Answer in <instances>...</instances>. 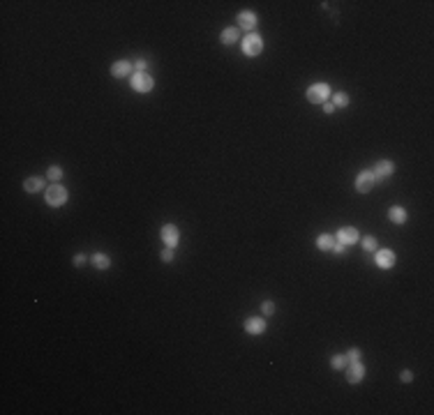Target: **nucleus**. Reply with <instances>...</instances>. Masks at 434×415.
<instances>
[{"label": "nucleus", "instance_id": "5701e85b", "mask_svg": "<svg viewBox=\"0 0 434 415\" xmlns=\"http://www.w3.org/2000/svg\"><path fill=\"white\" fill-rule=\"evenodd\" d=\"M376 245H379V242H376L374 235H365L363 238V249L365 251H376Z\"/></svg>", "mask_w": 434, "mask_h": 415}, {"label": "nucleus", "instance_id": "9b49d317", "mask_svg": "<svg viewBox=\"0 0 434 415\" xmlns=\"http://www.w3.org/2000/svg\"><path fill=\"white\" fill-rule=\"evenodd\" d=\"M344 372H347V383H351V385H356V383H360L365 378V365L363 362H349L347 367H344Z\"/></svg>", "mask_w": 434, "mask_h": 415}, {"label": "nucleus", "instance_id": "f257e3e1", "mask_svg": "<svg viewBox=\"0 0 434 415\" xmlns=\"http://www.w3.org/2000/svg\"><path fill=\"white\" fill-rule=\"evenodd\" d=\"M67 198H70V194H67V189L60 185V182H51V185L44 189V201H46V205H51V208L65 205Z\"/></svg>", "mask_w": 434, "mask_h": 415}, {"label": "nucleus", "instance_id": "412c9836", "mask_svg": "<svg viewBox=\"0 0 434 415\" xmlns=\"http://www.w3.org/2000/svg\"><path fill=\"white\" fill-rule=\"evenodd\" d=\"M46 175H49V180H51V182H60L65 173H63V169H60L58 164H51L49 169H46Z\"/></svg>", "mask_w": 434, "mask_h": 415}, {"label": "nucleus", "instance_id": "7ed1b4c3", "mask_svg": "<svg viewBox=\"0 0 434 415\" xmlns=\"http://www.w3.org/2000/svg\"><path fill=\"white\" fill-rule=\"evenodd\" d=\"M240 49H243L245 55L256 58V55L263 51V37H261L259 33H247V35H245V39L240 42Z\"/></svg>", "mask_w": 434, "mask_h": 415}, {"label": "nucleus", "instance_id": "4468645a", "mask_svg": "<svg viewBox=\"0 0 434 415\" xmlns=\"http://www.w3.org/2000/svg\"><path fill=\"white\" fill-rule=\"evenodd\" d=\"M46 189V182H44L42 175H30V178H26V182H23V191L26 194H37V191Z\"/></svg>", "mask_w": 434, "mask_h": 415}, {"label": "nucleus", "instance_id": "9d476101", "mask_svg": "<svg viewBox=\"0 0 434 415\" xmlns=\"http://www.w3.org/2000/svg\"><path fill=\"white\" fill-rule=\"evenodd\" d=\"M374 263H376V268H381V270H391L393 265L397 263L395 251H393V249H376Z\"/></svg>", "mask_w": 434, "mask_h": 415}, {"label": "nucleus", "instance_id": "393cba45", "mask_svg": "<svg viewBox=\"0 0 434 415\" xmlns=\"http://www.w3.org/2000/svg\"><path fill=\"white\" fill-rule=\"evenodd\" d=\"M174 256H176V254H174V249H171V247H167V249L159 251V258H162L164 263H171V261H174Z\"/></svg>", "mask_w": 434, "mask_h": 415}, {"label": "nucleus", "instance_id": "c756f323", "mask_svg": "<svg viewBox=\"0 0 434 415\" xmlns=\"http://www.w3.org/2000/svg\"><path fill=\"white\" fill-rule=\"evenodd\" d=\"M323 111H326V115L335 113V104H333V102H323Z\"/></svg>", "mask_w": 434, "mask_h": 415}, {"label": "nucleus", "instance_id": "f03ea898", "mask_svg": "<svg viewBox=\"0 0 434 415\" xmlns=\"http://www.w3.org/2000/svg\"><path fill=\"white\" fill-rule=\"evenodd\" d=\"M305 97L307 102L312 104H323V102H331L333 97V88L328 83H312V86L305 90Z\"/></svg>", "mask_w": 434, "mask_h": 415}, {"label": "nucleus", "instance_id": "a878e982", "mask_svg": "<svg viewBox=\"0 0 434 415\" xmlns=\"http://www.w3.org/2000/svg\"><path fill=\"white\" fill-rule=\"evenodd\" d=\"M88 261H90V258H88V256H86V254H76V256H74V258H72V263H74L76 268H81V265H86V263H88Z\"/></svg>", "mask_w": 434, "mask_h": 415}, {"label": "nucleus", "instance_id": "6ab92c4d", "mask_svg": "<svg viewBox=\"0 0 434 415\" xmlns=\"http://www.w3.org/2000/svg\"><path fill=\"white\" fill-rule=\"evenodd\" d=\"M331 102L335 104V109H344V106H349V102H351V97H349L347 93H333Z\"/></svg>", "mask_w": 434, "mask_h": 415}, {"label": "nucleus", "instance_id": "ddd939ff", "mask_svg": "<svg viewBox=\"0 0 434 415\" xmlns=\"http://www.w3.org/2000/svg\"><path fill=\"white\" fill-rule=\"evenodd\" d=\"M108 72H111V77L114 79H130L132 74H134V65H132L130 60H116Z\"/></svg>", "mask_w": 434, "mask_h": 415}, {"label": "nucleus", "instance_id": "b1692460", "mask_svg": "<svg viewBox=\"0 0 434 415\" xmlns=\"http://www.w3.org/2000/svg\"><path fill=\"white\" fill-rule=\"evenodd\" d=\"M344 355H347V360H349V362H358V360H360V355H363V351H360L358 346H353V349H349Z\"/></svg>", "mask_w": 434, "mask_h": 415}, {"label": "nucleus", "instance_id": "aec40b11", "mask_svg": "<svg viewBox=\"0 0 434 415\" xmlns=\"http://www.w3.org/2000/svg\"><path fill=\"white\" fill-rule=\"evenodd\" d=\"M347 365H349V360H347V355H344V353H335L331 358V367H333V369H337V372H340V369H344Z\"/></svg>", "mask_w": 434, "mask_h": 415}, {"label": "nucleus", "instance_id": "4be33fe9", "mask_svg": "<svg viewBox=\"0 0 434 415\" xmlns=\"http://www.w3.org/2000/svg\"><path fill=\"white\" fill-rule=\"evenodd\" d=\"M275 311H277V307H275V302H273V300H263V302H261V314H263V316H273Z\"/></svg>", "mask_w": 434, "mask_h": 415}, {"label": "nucleus", "instance_id": "39448f33", "mask_svg": "<svg viewBox=\"0 0 434 415\" xmlns=\"http://www.w3.org/2000/svg\"><path fill=\"white\" fill-rule=\"evenodd\" d=\"M374 185H376V180H374L372 169H365L356 175V191H358V194H369V191L374 189Z\"/></svg>", "mask_w": 434, "mask_h": 415}, {"label": "nucleus", "instance_id": "f3484780", "mask_svg": "<svg viewBox=\"0 0 434 415\" xmlns=\"http://www.w3.org/2000/svg\"><path fill=\"white\" fill-rule=\"evenodd\" d=\"M240 39V30H238V26H231V28H224L222 30V35H220V42L222 44H236Z\"/></svg>", "mask_w": 434, "mask_h": 415}, {"label": "nucleus", "instance_id": "423d86ee", "mask_svg": "<svg viewBox=\"0 0 434 415\" xmlns=\"http://www.w3.org/2000/svg\"><path fill=\"white\" fill-rule=\"evenodd\" d=\"M159 238H162V242L167 247H171V249H176L180 242V231L176 224H164L162 231H159Z\"/></svg>", "mask_w": 434, "mask_h": 415}, {"label": "nucleus", "instance_id": "dca6fc26", "mask_svg": "<svg viewBox=\"0 0 434 415\" xmlns=\"http://www.w3.org/2000/svg\"><path fill=\"white\" fill-rule=\"evenodd\" d=\"M90 263H92V268H97V270H108L111 268V256L102 254V251H95L90 256Z\"/></svg>", "mask_w": 434, "mask_h": 415}, {"label": "nucleus", "instance_id": "1a4fd4ad", "mask_svg": "<svg viewBox=\"0 0 434 415\" xmlns=\"http://www.w3.org/2000/svg\"><path fill=\"white\" fill-rule=\"evenodd\" d=\"M335 240L349 247V245H356V242L360 240V233H358V229H356V226H342V229H337Z\"/></svg>", "mask_w": 434, "mask_h": 415}, {"label": "nucleus", "instance_id": "0eeeda50", "mask_svg": "<svg viewBox=\"0 0 434 415\" xmlns=\"http://www.w3.org/2000/svg\"><path fill=\"white\" fill-rule=\"evenodd\" d=\"M236 23H238V28H243V30H247V33H254L256 23H259V14L252 10H243L238 12V19H236Z\"/></svg>", "mask_w": 434, "mask_h": 415}, {"label": "nucleus", "instance_id": "f8f14e48", "mask_svg": "<svg viewBox=\"0 0 434 415\" xmlns=\"http://www.w3.org/2000/svg\"><path fill=\"white\" fill-rule=\"evenodd\" d=\"M372 173H374V180H386V178H391V175L395 173V162H391V159H379L374 164V169H372Z\"/></svg>", "mask_w": 434, "mask_h": 415}, {"label": "nucleus", "instance_id": "c85d7f7f", "mask_svg": "<svg viewBox=\"0 0 434 415\" xmlns=\"http://www.w3.org/2000/svg\"><path fill=\"white\" fill-rule=\"evenodd\" d=\"M347 249H349L347 245H342V242H335L331 251H333V254H337V256H340V254H344V251H347Z\"/></svg>", "mask_w": 434, "mask_h": 415}, {"label": "nucleus", "instance_id": "20e7f679", "mask_svg": "<svg viewBox=\"0 0 434 415\" xmlns=\"http://www.w3.org/2000/svg\"><path fill=\"white\" fill-rule=\"evenodd\" d=\"M130 86L136 93H150L152 88H155V79L148 72H134L130 77Z\"/></svg>", "mask_w": 434, "mask_h": 415}, {"label": "nucleus", "instance_id": "a211bd4d", "mask_svg": "<svg viewBox=\"0 0 434 415\" xmlns=\"http://www.w3.org/2000/svg\"><path fill=\"white\" fill-rule=\"evenodd\" d=\"M335 242L337 240H335V235H333V233H321L319 238H316L314 245H316V249H319V251H331Z\"/></svg>", "mask_w": 434, "mask_h": 415}, {"label": "nucleus", "instance_id": "2eb2a0df", "mask_svg": "<svg viewBox=\"0 0 434 415\" xmlns=\"http://www.w3.org/2000/svg\"><path fill=\"white\" fill-rule=\"evenodd\" d=\"M388 219H391L393 224H397V226L407 224V219H409L407 208H402V205H391V208H388Z\"/></svg>", "mask_w": 434, "mask_h": 415}, {"label": "nucleus", "instance_id": "cd10ccee", "mask_svg": "<svg viewBox=\"0 0 434 415\" xmlns=\"http://www.w3.org/2000/svg\"><path fill=\"white\" fill-rule=\"evenodd\" d=\"M400 381H402V383H411V381H413V372H409V369H402Z\"/></svg>", "mask_w": 434, "mask_h": 415}, {"label": "nucleus", "instance_id": "6e6552de", "mask_svg": "<svg viewBox=\"0 0 434 415\" xmlns=\"http://www.w3.org/2000/svg\"><path fill=\"white\" fill-rule=\"evenodd\" d=\"M268 330V321L261 316H250L245 318V332L252 334V337H259V334H263Z\"/></svg>", "mask_w": 434, "mask_h": 415}, {"label": "nucleus", "instance_id": "bb28decb", "mask_svg": "<svg viewBox=\"0 0 434 415\" xmlns=\"http://www.w3.org/2000/svg\"><path fill=\"white\" fill-rule=\"evenodd\" d=\"M132 65H134V72H146V70H148V60H143V58L134 60Z\"/></svg>", "mask_w": 434, "mask_h": 415}]
</instances>
